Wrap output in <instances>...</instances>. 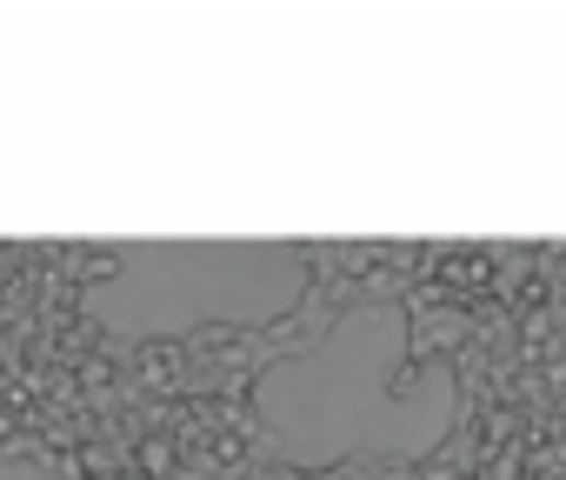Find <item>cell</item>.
<instances>
[{
	"label": "cell",
	"instance_id": "obj_2",
	"mask_svg": "<svg viewBox=\"0 0 566 480\" xmlns=\"http://www.w3.org/2000/svg\"><path fill=\"white\" fill-rule=\"evenodd\" d=\"M307 294V254L293 240H160L134 248L101 287L94 320L114 334H194L267 328Z\"/></svg>",
	"mask_w": 566,
	"mask_h": 480
},
{
	"label": "cell",
	"instance_id": "obj_1",
	"mask_svg": "<svg viewBox=\"0 0 566 480\" xmlns=\"http://www.w3.org/2000/svg\"><path fill=\"white\" fill-rule=\"evenodd\" d=\"M254 421L287 467L427 460L460 421V380L440 354L414 367L407 307L360 300L320 341L254 374Z\"/></svg>",
	"mask_w": 566,
	"mask_h": 480
},
{
	"label": "cell",
	"instance_id": "obj_3",
	"mask_svg": "<svg viewBox=\"0 0 566 480\" xmlns=\"http://www.w3.org/2000/svg\"><path fill=\"white\" fill-rule=\"evenodd\" d=\"M0 480H73V473L41 454H0Z\"/></svg>",
	"mask_w": 566,
	"mask_h": 480
}]
</instances>
